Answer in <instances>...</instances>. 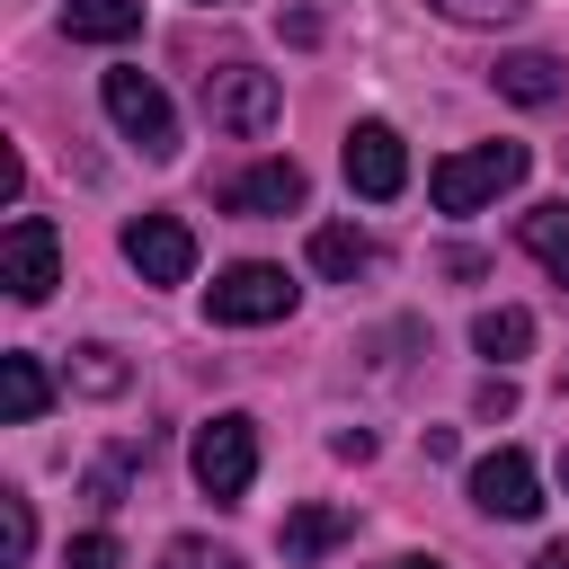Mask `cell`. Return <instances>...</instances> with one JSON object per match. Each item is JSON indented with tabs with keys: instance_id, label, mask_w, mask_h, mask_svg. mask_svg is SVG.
I'll return each instance as SVG.
<instances>
[{
	"instance_id": "cell-22",
	"label": "cell",
	"mask_w": 569,
	"mask_h": 569,
	"mask_svg": "<svg viewBox=\"0 0 569 569\" xmlns=\"http://www.w3.org/2000/svg\"><path fill=\"white\" fill-rule=\"evenodd\" d=\"M71 569H124V542L116 533H80L71 542Z\"/></svg>"
},
{
	"instance_id": "cell-27",
	"label": "cell",
	"mask_w": 569,
	"mask_h": 569,
	"mask_svg": "<svg viewBox=\"0 0 569 569\" xmlns=\"http://www.w3.org/2000/svg\"><path fill=\"white\" fill-rule=\"evenodd\" d=\"M560 480H569V453H560Z\"/></svg>"
},
{
	"instance_id": "cell-3",
	"label": "cell",
	"mask_w": 569,
	"mask_h": 569,
	"mask_svg": "<svg viewBox=\"0 0 569 569\" xmlns=\"http://www.w3.org/2000/svg\"><path fill=\"white\" fill-rule=\"evenodd\" d=\"M293 276L284 267H267V258H240V267H222L213 284H204V320L213 329H267V320H284L293 311Z\"/></svg>"
},
{
	"instance_id": "cell-19",
	"label": "cell",
	"mask_w": 569,
	"mask_h": 569,
	"mask_svg": "<svg viewBox=\"0 0 569 569\" xmlns=\"http://www.w3.org/2000/svg\"><path fill=\"white\" fill-rule=\"evenodd\" d=\"M71 382H80V391H98V400H107V391H124V356H116V347H80V356H71Z\"/></svg>"
},
{
	"instance_id": "cell-1",
	"label": "cell",
	"mask_w": 569,
	"mask_h": 569,
	"mask_svg": "<svg viewBox=\"0 0 569 569\" xmlns=\"http://www.w3.org/2000/svg\"><path fill=\"white\" fill-rule=\"evenodd\" d=\"M525 169H533L525 142H480V151L436 160V169H427V196H436V213H480V204H498L507 187H525Z\"/></svg>"
},
{
	"instance_id": "cell-8",
	"label": "cell",
	"mask_w": 569,
	"mask_h": 569,
	"mask_svg": "<svg viewBox=\"0 0 569 569\" xmlns=\"http://www.w3.org/2000/svg\"><path fill=\"white\" fill-rule=\"evenodd\" d=\"M124 258H133L142 284H187L196 276V231L178 213H133L124 222Z\"/></svg>"
},
{
	"instance_id": "cell-6",
	"label": "cell",
	"mask_w": 569,
	"mask_h": 569,
	"mask_svg": "<svg viewBox=\"0 0 569 569\" xmlns=\"http://www.w3.org/2000/svg\"><path fill=\"white\" fill-rule=\"evenodd\" d=\"M0 284H9L18 302H44V293L62 284V240H53L44 213H18V222L0 231Z\"/></svg>"
},
{
	"instance_id": "cell-21",
	"label": "cell",
	"mask_w": 569,
	"mask_h": 569,
	"mask_svg": "<svg viewBox=\"0 0 569 569\" xmlns=\"http://www.w3.org/2000/svg\"><path fill=\"white\" fill-rule=\"evenodd\" d=\"M160 569H240L222 542H204V533H178L169 551H160Z\"/></svg>"
},
{
	"instance_id": "cell-16",
	"label": "cell",
	"mask_w": 569,
	"mask_h": 569,
	"mask_svg": "<svg viewBox=\"0 0 569 569\" xmlns=\"http://www.w3.org/2000/svg\"><path fill=\"white\" fill-rule=\"evenodd\" d=\"M311 267L338 276V284H356V276L373 267V240H365L356 222H320V231H311Z\"/></svg>"
},
{
	"instance_id": "cell-4",
	"label": "cell",
	"mask_w": 569,
	"mask_h": 569,
	"mask_svg": "<svg viewBox=\"0 0 569 569\" xmlns=\"http://www.w3.org/2000/svg\"><path fill=\"white\" fill-rule=\"evenodd\" d=\"M204 116H213V133L258 142V133L284 116V89H276V71H258V62H222V71H204Z\"/></svg>"
},
{
	"instance_id": "cell-26",
	"label": "cell",
	"mask_w": 569,
	"mask_h": 569,
	"mask_svg": "<svg viewBox=\"0 0 569 569\" xmlns=\"http://www.w3.org/2000/svg\"><path fill=\"white\" fill-rule=\"evenodd\" d=\"M391 569H445V560H436V551H400Z\"/></svg>"
},
{
	"instance_id": "cell-14",
	"label": "cell",
	"mask_w": 569,
	"mask_h": 569,
	"mask_svg": "<svg viewBox=\"0 0 569 569\" xmlns=\"http://www.w3.org/2000/svg\"><path fill=\"white\" fill-rule=\"evenodd\" d=\"M347 533H356V516H347V507H293L276 542H284V560H320V551H338Z\"/></svg>"
},
{
	"instance_id": "cell-2",
	"label": "cell",
	"mask_w": 569,
	"mask_h": 569,
	"mask_svg": "<svg viewBox=\"0 0 569 569\" xmlns=\"http://www.w3.org/2000/svg\"><path fill=\"white\" fill-rule=\"evenodd\" d=\"M187 471H196V489H204L213 507H231V498L258 480V418H249V409H213V418L196 427V445H187Z\"/></svg>"
},
{
	"instance_id": "cell-5",
	"label": "cell",
	"mask_w": 569,
	"mask_h": 569,
	"mask_svg": "<svg viewBox=\"0 0 569 569\" xmlns=\"http://www.w3.org/2000/svg\"><path fill=\"white\" fill-rule=\"evenodd\" d=\"M107 116H116V133L142 160H169L178 151V116H169V98H160L151 71H107Z\"/></svg>"
},
{
	"instance_id": "cell-24",
	"label": "cell",
	"mask_w": 569,
	"mask_h": 569,
	"mask_svg": "<svg viewBox=\"0 0 569 569\" xmlns=\"http://www.w3.org/2000/svg\"><path fill=\"white\" fill-rule=\"evenodd\" d=\"M329 453H338V462H373V436H365V427H338Z\"/></svg>"
},
{
	"instance_id": "cell-11",
	"label": "cell",
	"mask_w": 569,
	"mask_h": 569,
	"mask_svg": "<svg viewBox=\"0 0 569 569\" xmlns=\"http://www.w3.org/2000/svg\"><path fill=\"white\" fill-rule=\"evenodd\" d=\"M498 98H516V107H560L569 98V62H551V53H498Z\"/></svg>"
},
{
	"instance_id": "cell-15",
	"label": "cell",
	"mask_w": 569,
	"mask_h": 569,
	"mask_svg": "<svg viewBox=\"0 0 569 569\" xmlns=\"http://www.w3.org/2000/svg\"><path fill=\"white\" fill-rule=\"evenodd\" d=\"M516 240L542 258V276L551 284H569V196H551V204H533L525 222H516Z\"/></svg>"
},
{
	"instance_id": "cell-23",
	"label": "cell",
	"mask_w": 569,
	"mask_h": 569,
	"mask_svg": "<svg viewBox=\"0 0 569 569\" xmlns=\"http://www.w3.org/2000/svg\"><path fill=\"white\" fill-rule=\"evenodd\" d=\"M471 409H480V418H516V382H507V373H489V382L471 391Z\"/></svg>"
},
{
	"instance_id": "cell-9",
	"label": "cell",
	"mask_w": 569,
	"mask_h": 569,
	"mask_svg": "<svg viewBox=\"0 0 569 569\" xmlns=\"http://www.w3.org/2000/svg\"><path fill=\"white\" fill-rule=\"evenodd\" d=\"M347 187H356L365 204H391V196L409 187V151H400L391 124H356V133H347Z\"/></svg>"
},
{
	"instance_id": "cell-10",
	"label": "cell",
	"mask_w": 569,
	"mask_h": 569,
	"mask_svg": "<svg viewBox=\"0 0 569 569\" xmlns=\"http://www.w3.org/2000/svg\"><path fill=\"white\" fill-rule=\"evenodd\" d=\"M302 196H311L302 160H258V169L222 178V213H249V222H267V213H302Z\"/></svg>"
},
{
	"instance_id": "cell-13",
	"label": "cell",
	"mask_w": 569,
	"mask_h": 569,
	"mask_svg": "<svg viewBox=\"0 0 569 569\" xmlns=\"http://www.w3.org/2000/svg\"><path fill=\"white\" fill-rule=\"evenodd\" d=\"M44 409H53V382H44V365L9 347V356H0V418H9V427H27V418H44Z\"/></svg>"
},
{
	"instance_id": "cell-12",
	"label": "cell",
	"mask_w": 569,
	"mask_h": 569,
	"mask_svg": "<svg viewBox=\"0 0 569 569\" xmlns=\"http://www.w3.org/2000/svg\"><path fill=\"white\" fill-rule=\"evenodd\" d=\"M62 36L71 44H124V36H142V0H71Z\"/></svg>"
},
{
	"instance_id": "cell-17",
	"label": "cell",
	"mask_w": 569,
	"mask_h": 569,
	"mask_svg": "<svg viewBox=\"0 0 569 569\" xmlns=\"http://www.w3.org/2000/svg\"><path fill=\"white\" fill-rule=\"evenodd\" d=\"M471 347H480V356H498V365H507V356H525V347H533V311H516V302L480 311V320H471Z\"/></svg>"
},
{
	"instance_id": "cell-25",
	"label": "cell",
	"mask_w": 569,
	"mask_h": 569,
	"mask_svg": "<svg viewBox=\"0 0 569 569\" xmlns=\"http://www.w3.org/2000/svg\"><path fill=\"white\" fill-rule=\"evenodd\" d=\"M533 569H569V542H542V551H533Z\"/></svg>"
},
{
	"instance_id": "cell-20",
	"label": "cell",
	"mask_w": 569,
	"mask_h": 569,
	"mask_svg": "<svg viewBox=\"0 0 569 569\" xmlns=\"http://www.w3.org/2000/svg\"><path fill=\"white\" fill-rule=\"evenodd\" d=\"M427 9H445L453 27H516L525 18V0H427Z\"/></svg>"
},
{
	"instance_id": "cell-18",
	"label": "cell",
	"mask_w": 569,
	"mask_h": 569,
	"mask_svg": "<svg viewBox=\"0 0 569 569\" xmlns=\"http://www.w3.org/2000/svg\"><path fill=\"white\" fill-rule=\"evenodd\" d=\"M27 551H36V507H27V498H18V489H0V560H9V569H18V560H27Z\"/></svg>"
},
{
	"instance_id": "cell-7",
	"label": "cell",
	"mask_w": 569,
	"mask_h": 569,
	"mask_svg": "<svg viewBox=\"0 0 569 569\" xmlns=\"http://www.w3.org/2000/svg\"><path fill=\"white\" fill-rule=\"evenodd\" d=\"M471 507H480V516H507V525L542 516V471H533V453H516V445L480 453V462H471Z\"/></svg>"
}]
</instances>
